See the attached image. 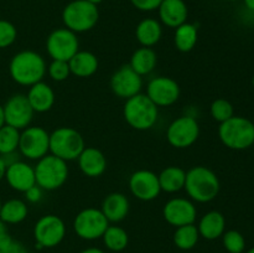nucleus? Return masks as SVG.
Segmentation results:
<instances>
[{
	"label": "nucleus",
	"instance_id": "obj_7",
	"mask_svg": "<svg viewBox=\"0 0 254 253\" xmlns=\"http://www.w3.org/2000/svg\"><path fill=\"white\" fill-rule=\"evenodd\" d=\"M84 148L83 136L76 129L60 126L50 134V154L62 160H77Z\"/></svg>",
	"mask_w": 254,
	"mask_h": 253
},
{
	"label": "nucleus",
	"instance_id": "obj_40",
	"mask_svg": "<svg viewBox=\"0 0 254 253\" xmlns=\"http://www.w3.org/2000/svg\"><path fill=\"white\" fill-rule=\"evenodd\" d=\"M5 170H6V164H5V161L2 160V158L0 156V181L4 179L5 176Z\"/></svg>",
	"mask_w": 254,
	"mask_h": 253
},
{
	"label": "nucleus",
	"instance_id": "obj_47",
	"mask_svg": "<svg viewBox=\"0 0 254 253\" xmlns=\"http://www.w3.org/2000/svg\"><path fill=\"white\" fill-rule=\"evenodd\" d=\"M252 86H253V88H254V74H253V77H252Z\"/></svg>",
	"mask_w": 254,
	"mask_h": 253
},
{
	"label": "nucleus",
	"instance_id": "obj_46",
	"mask_svg": "<svg viewBox=\"0 0 254 253\" xmlns=\"http://www.w3.org/2000/svg\"><path fill=\"white\" fill-rule=\"evenodd\" d=\"M246 253H254V247H252V248H250V250L247 251V252Z\"/></svg>",
	"mask_w": 254,
	"mask_h": 253
},
{
	"label": "nucleus",
	"instance_id": "obj_44",
	"mask_svg": "<svg viewBox=\"0 0 254 253\" xmlns=\"http://www.w3.org/2000/svg\"><path fill=\"white\" fill-rule=\"evenodd\" d=\"M243 1H245L246 7H247L248 10L254 11V0H243Z\"/></svg>",
	"mask_w": 254,
	"mask_h": 253
},
{
	"label": "nucleus",
	"instance_id": "obj_48",
	"mask_svg": "<svg viewBox=\"0 0 254 253\" xmlns=\"http://www.w3.org/2000/svg\"><path fill=\"white\" fill-rule=\"evenodd\" d=\"M1 205H2V202H1V198H0V207H1Z\"/></svg>",
	"mask_w": 254,
	"mask_h": 253
},
{
	"label": "nucleus",
	"instance_id": "obj_11",
	"mask_svg": "<svg viewBox=\"0 0 254 253\" xmlns=\"http://www.w3.org/2000/svg\"><path fill=\"white\" fill-rule=\"evenodd\" d=\"M46 50L52 60L69 61L79 51L78 37L67 27L56 29L47 37Z\"/></svg>",
	"mask_w": 254,
	"mask_h": 253
},
{
	"label": "nucleus",
	"instance_id": "obj_1",
	"mask_svg": "<svg viewBox=\"0 0 254 253\" xmlns=\"http://www.w3.org/2000/svg\"><path fill=\"white\" fill-rule=\"evenodd\" d=\"M46 71L47 66L44 57L31 50L17 52L10 60V77L20 86L31 87L32 84L41 82Z\"/></svg>",
	"mask_w": 254,
	"mask_h": 253
},
{
	"label": "nucleus",
	"instance_id": "obj_35",
	"mask_svg": "<svg viewBox=\"0 0 254 253\" xmlns=\"http://www.w3.org/2000/svg\"><path fill=\"white\" fill-rule=\"evenodd\" d=\"M17 37V30L12 22L0 20V49L11 46Z\"/></svg>",
	"mask_w": 254,
	"mask_h": 253
},
{
	"label": "nucleus",
	"instance_id": "obj_19",
	"mask_svg": "<svg viewBox=\"0 0 254 253\" xmlns=\"http://www.w3.org/2000/svg\"><path fill=\"white\" fill-rule=\"evenodd\" d=\"M79 170L88 178H98L107 170V159L99 149L87 146L77 158Z\"/></svg>",
	"mask_w": 254,
	"mask_h": 253
},
{
	"label": "nucleus",
	"instance_id": "obj_16",
	"mask_svg": "<svg viewBox=\"0 0 254 253\" xmlns=\"http://www.w3.org/2000/svg\"><path fill=\"white\" fill-rule=\"evenodd\" d=\"M129 190L131 195L141 201L155 200L161 192L158 175L146 169L134 171L129 178Z\"/></svg>",
	"mask_w": 254,
	"mask_h": 253
},
{
	"label": "nucleus",
	"instance_id": "obj_25",
	"mask_svg": "<svg viewBox=\"0 0 254 253\" xmlns=\"http://www.w3.org/2000/svg\"><path fill=\"white\" fill-rule=\"evenodd\" d=\"M161 36H163V27L156 19L146 17L136 25L135 37L141 46L153 47L160 41Z\"/></svg>",
	"mask_w": 254,
	"mask_h": 253
},
{
	"label": "nucleus",
	"instance_id": "obj_8",
	"mask_svg": "<svg viewBox=\"0 0 254 253\" xmlns=\"http://www.w3.org/2000/svg\"><path fill=\"white\" fill-rule=\"evenodd\" d=\"M109 226V221L99 208L88 207L79 211L73 221V230L79 238L86 241L98 240Z\"/></svg>",
	"mask_w": 254,
	"mask_h": 253
},
{
	"label": "nucleus",
	"instance_id": "obj_6",
	"mask_svg": "<svg viewBox=\"0 0 254 253\" xmlns=\"http://www.w3.org/2000/svg\"><path fill=\"white\" fill-rule=\"evenodd\" d=\"M99 19L97 5L87 0H73L64 6L62 21L64 26L74 34L86 32L93 29Z\"/></svg>",
	"mask_w": 254,
	"mask_h": 253
},
{
	"label": "nucleus",
	"instance_id": "obj_20",
	"mask_svg": "<svg viewBox=\"0 0 254 253\" xmlns=\"http://www.w3.org/2000/svg\"><path fill=\"white\" fill-rule=\"evenodd\" d=\"M158 10L161 22L168 27L176 29L188 20L189 10L184 0H163Z\"/></svg>",
	"mask_w": 254,
	"mask_h": 253
},
{
	"label": "nucleus",
	"instance_id": "obj_37",
	"mask_svg": "<svg viewBox=\"0 0 254 253\" xmlns=\"http://www.w3.org/2000/svg\"><path fill=\"white\" fill-rule=\"evenodd\" d=\"M163 0H130L134 7L141 11H153L159 7Z\"/></svg>",
	"mask_w": 254,
	"mask_h": 253
},
{
	"label": "nucleus",
	"instance_id": "obj_5",
	"mask_svg": "<svg viewBox=\"0 0 254 253\" xmlns=\"http://www.w3.org/2000/svg\"><path fill=\"white\" fill-rule=\"evenodd\" d=\"M35 179L36 185L42 190L54 191L64 186L68 179V166L67 161L47 154L39 159L35 165Z\"/></svg>",
	"mask_w": 254,
	"mask_h": 253
},
{
	"label": "nucleus",
	"instance_id": "obj_39",
	"mask_svg": "<svg viewBox=\"0 0 254 253\" xmlns=\"http://www.w3.org/2000/svg\"><path fill=\"white\" fill-rule=\"evenodd\" d=\"M24 193L25 197H26V200L29 201V202H39L42 197V189L39 188L37 185H35Z\"/></svg>",
	"mask_w": 254,
	"mask_h": 253
},
{
	"label": "nucleus",
	"instance_id": "obj_42",
	"mask_svg": "<svg viewBox=\"0 0 254 253\" xmlns=\"http://www.w3.org/2000/svg\"><path fill=\"white\" fill-rule=\"evenodd\" d=\"M6 233H9L7 232V225L4 222V221L0 220V237L4 235H6Z\"/></svg>",
	"mask_w": 254,
	"mask_h": 253
},
{
	"label": "nucleus",
	"instance_id": "obj_28",
	"mask_svg": "<svg viewBox=\"0 0 254 253\" xmlns=\"http://www.w3.org/2000/svg\"><path fill=\"white\" fill-rule=\"evenodd\" d=\"M29 215V207L26 202L20 198H10L2 202L0 207V220L6 225H16L22 222Z\"/></svg>",
	"mask_w": 254,
	"mask_h": 253
},
{
	"label": "nucleus",
	"instance_id": "obj_43",
	"mask_svg": "<svg viewBox=\"0 0 254 253\" xmlns=\"http://www.w3.org/2000/svg\"><path fill=\"white\" fill-rule=\"evenodd\" d=\"M2 126H5V116H4V108H2V106L0 104V128H1Z\"/></svg>",
	"mask_w": 254,
	"mask_h": 253
},
{
	"label": "nucleus",
	"instance_id": "obj_12",
	"mask_svg": "<svg viewBox=\"0 0 254 253\" xmlns=\"http://www.w3.org/2000/svg\"><path fill=\"white\" fill-rule=\"evenodd\" d=\"M66 236V225L56 215H45L37 220L34 227V237L42 248L59 246Z\"/></svg>",
	"mask_w": 254,
	"mask_h": 253
},
{
	"label": "nucleus",
	"instance_id": "obj_32",
	"mask_svg": "<svg viewBox=\"0 0 254 253\" xmlns=\"http://www.w3.org/2000/svg\"><path fill=\"white\" fill-rule=\"evenodd\" d=\"M20 130L7 124L0 128V156L15 153L19 149Z\"/></svg>",
	"mask_w": 254,
	"mask_h": 253
},
{
	"label": "nucleus",
	"instance_id": "obj_18",
	"mask_svg": "<svg viewBox=\"0 0 254 253\" xmlns=\"http://www.w3.org/2000/svg\"><path fill=\"white\" fill-rule=\"evenodd\" d=\"M4 179L12 190L19 192H26L29 189L36 185L35 169L21 160H16L6 166Z\"/></svg>",
	"mask_w": 254,
	"mask_h": 253
},
{
	"label": "nucleus",
	"instance_id": "obj_4",
	"mask_svg": "<svg viewBox=\"0 0 254 253\" xmlns=\"http://www.w3.org/2000/svg\"><path fill=\"white\" fill-rule=\"evenodd\" d=\"M218 136L232 150H246L254 144V123L251 119L233 116L218 126Z\"/></svg>",
	"mask_w": 254,
	"mask_h": 253
},
{
	"label": "nucleus",
	"instance_id": "obj_34",
	"mask_svg": "<svg viewBox=\"0 0 254 253\" xmlns=\"http://www.w3.org/2000/svg\"><path fill=\"white\" fill-rule=\"evenodd\" d=\"M222 242L228 253H243L246 250V240L240 231H225L222 235Z\"/></svg>",
	"mask_w": 254,
	"mask_h": 253
},
{
	"label": "nucleus",
	"instance_id": "obj_17",
	"mask_svg": "<svg viewBox=\"0 0 254 253\" xmlns=\"http://www.w3.org/2000/svg\"><path fill=\"white\" fill-rule=\"evenodd\" d=\"M163 216L169 225L180 227L195 222L197 208L189 198L173 197L164 205Z\"/></svg>",
	"mask_w": 254,
	"mask_h": 253
},
{
	"label": "nucleus",
	"instance_id": "obj_10",
	"mask_svg": "<svg viewBox=\"0 0 254 253\" xmlns=\"http://www.w3.org/2000/svg\"><path fill=\"white\" fill-rule=\"evenodd\" d=\"M200 136V126L196 118L191 116H181L169 124L166 129V139L171 146L185 149L196 143Z\"/></svg>",
	"mask_w": 254,
	"mask_h": 253
},
{
	"label": "nucleus",
	"instance_id": "obj_9",
	"mask_svg": "<svg viewBox=\"0 0 254 253\" xmlns=\"http://www.w3.org/2000/svg\"><path fill=\"white\" fill-rule=\"evenodd\" d=\"M19 151L30 160H39L50 153V133L42 126H27L20 131Z\"/></svg>",
	"mask_w": 254,
	"mask_h": 253
},
{
	"label": "nucleus",
	"instance_id": "obj_30",
	"mask_svg": "<svg viewBox=\"0 0 254 253\" xmlns=\"http://www.w3.org/2000/svg\"><path fill=\"white\" fill-rule=\"evenodd\" d=\"M102 238H103L104 246L113 252H121L126 250L129 242L127 231L119 226H108Z\"/></svg>",
	"mask_w": 254,
	"mask_h": 253
},
{
	"label": "nucleus",
	"instance_id": "obj_14",
	"mask_svg": "<svg viewBox=\"0 0 254 253\" xmlns=\"http://www.w3.org/2000/svg\"><path fill=\"white\" fill-rule=\"evenodd\" d=\"M180 93L178 82L166 76L155 77L146 86V96L158 107L173 106L180 98Z\"/></svg>",
	"mask_w": 254,
	"mask_h": 253
},
{
	"label": "nucleus",
	"instance_id": "obj_36",
	"mask_svg": "<svg viewBox=\"0 0 254 253\" xmlns=\"http://www.w3.org/2000/svg\"><path fill=\"white\" fill-rule=\"evenodd\" d=\"M47 72H49V76L51 77L54 81L56 82L64 81V79L68 78L69 74H71L68 61L52 60V62L49 64V67H47Z\"/></svg>",
	"mask_w": 254,
	"mask_h": 253
},
{
	"label": "nucleus",
	"instance_id": "obj_49",
	"mask_svg": "<svg viewBox=\"0 0 254 253\" xmlns=\"http://www.w3.org/2000/svg\"><path fill=\"white\" fill-rule=\"evenodd\" d=\"M230 1H237V0H230Z\"/></svg>",
	"mask_w": 254,
	"mask_h": 253
},
{
	"label": "nucleus",
	"instance_id": "obj_13",
	"mask_svg": "<svg viewBox=\"0 0 254 253\" xmlns=\"http://www.w3.org/2000/svg\"><path fill=\"white\" fill-rule=\"evenodd\" d=\"M2 108H4L5 124L7 126L22 130L31 124L35 112L27 101L26 94H14L5 102Z\"/></svg>",
	"mask_w": 254,
	"mask_h": 253
},
{
	"label": "nucleus",
	"instance_id": "obj_15",
	"mask_svg": "<svg viewBox=\"0 0 254 253\" xmlns=\"http://www.w3.org/2000/svg\"><path fill=\"white\" fill-rule=\"evenodd\" d=\"M143 78L129 64H123L111 77V89L117 97L128 99L140 93Z\"/></svg>",
	"mask_w": 254,
	"mask_h": 253
},
{
	"label": "nucleus",
	"instance_id": "obj_24",
	"mask_svg": "<svg viewBox=\"0 0 254 253\" xmlns=\"http://www.w3.org/2000/svg\"><path fill=\"white\" fill-rule=\"evenodd\" d=\"M69 71L73 76L79 78H87L93 76L99 66L98 59L89 51H78L68 61Z\"/></svg>",
	"mask_w": 254,
	"mask_h": 253
},
{
	"label": "nucleus",
	"instance_id": "obj_41",
	"mask_svg": "<svg viewBox=\"0 0 254 253\" xmlns=\"http://www.w3.org/2000/svg\"><path fill=\"white\" fill-rule=\"evenodd\" d=\"M79 253H104V251H102L101 248H97V247H89V248H86V250H83Z\"/></svg>",
	"mask_w": 254,
	"mask_h": 253
},
{
	"label": "nucleus",
	"instance_id": "obj_2",
	"mask_svg": "<svg viewBox=\"0 0 254 253\" xmlns=\"http://www.w3.org/2000/svg\"><path fill=\"white\" fill-rule=\"evenodd\" d=\"M184 189L191 201L200 203L211 202L220 192V179L215 171L207 166H193L186 171Z\"/></svg>",
	"mask_w": 254,
	"mask_h": 253
},
{
	"label": "nucleus",
	"instance_id": "obj_21",
	"mask_svg": "<svg viewBox=\"0 0 254 253\" xmlns=\"http://www.w3.org/2000/svg\"><path fill=\"white\" fill-rule=\"evenodd\" d=\"M27 101L35 113L49 112L55 104V92L51 86L45 82H37L30 87L26 94Z\"/></svg>",
	"mask_w": 254,
	"mask_h": 253
},
{
	"label": "nucleus",
	"instance_id": "obj_27",
	"mask_svg": "<svg viewBox=\"0 0 254 253\" xmlns=\"http://www.w3.org/2000/svg\"><path fill=\"white\" fill-rule=\"evenodd\" d=\"M161 191L168 193L178 192L185 186L186 171L180 166H168L158 175Z\"/></svg>",
	"mask_w": 254,
	"mask_h": 253
},
{
	"label": "nucleus",
	"instance_id": "obj_33",
	"mask_svg": "<svg viewBox=\"0 0 254 253\" xmlns=\"http://www.w3.org/2000/svg\"><path fill=\"white\" fill-rule=\"evenodd\" d=\"M210 113L212 118L218 123H223L231 117L235 116V109L232 103L225 98H218L212 102L210 107Z\"/></svg>",
	"mask_w": 254,
	"mask_h": 253
},
{
	"label": "nucleus",
	"instance_id": "obj_31",
	"mask_svg": "<svg viewBox=\"0 0 254 253\" xmlns=\"http://www.w3.org/2000/svg\"><path fill=\"white\" fill-rule=\"evenodd\" d=\"M198 238H200V233L195 223L176 227L175 233H174V243L176 247L184 251L195 247L196 243L198 242Z\"/></svg>",
	"mask_w": 254,
	"mask_h": 253
},
{
	"label": "nucleus",
	"instance_id": "obj_29",
	"mask_svg": "<svg viewBox=\"0 0 254 253\" xmlns=\"http://www.w3.org/2000/svg\"><path fill=\"white\" fill-rule=\"evenodd\" d=\"M198 32L195 25L190 22L180 25L175 29V36H174L176 49L181 52H190L195 47Z\"/></svg>",
	"mask_w": 254,
	"mask_h": 253
},
{
	"label": "nucleus",
	"instance_id": "obj_3",
	"mask_svg": "<svg viewBox=\"0 0 254 253\" xmlns=\"http://www.w3.org/2000/svg\"><path fill=\"white\" fill-rule=\"evenodd\" d=\"M123 116L127 123L136 130L153 128L159 118V107L146 94L138 93L126 99Z\"/></svg>",
	"mask_w": 254,
	"mask_h": 253
},
{
	"label": "nucleus",
	"instance_id": "obj_45",
	"mask_svg": "<svg viewBox=\"0 0 254 253\" xmlns=\"http://www.w3.org/2000/svg\"><path fill=\"white\" fill-rule=\"evenodd\" d=\"M87 1L92 2V4H94V5H98V4H101V2L103 1V0H87Z\"/></svg>",
	"mask_w": 254,
	"mask_h": 253
},
{
	"label": "nucleus",
	"instance_id": "obj_22",
	"mask_svg": "<svg viewBox=\"0 0 254 253\" xmlns=\"http://www.w3.org/2000/svg\"><path fill=\"white\" fill-rule=\"evenodd\" d=\"M101 211L109 222L118 223L129 213V200L124 193L112 192L104 197Z\"/></svg>",
	"mask_w": 254,
	"mask_h": 253
},
{
	"label": "nucleus",
	"instance_id": "obj_23",
	"mask_svg": "<svg viewBox=\"0 0 254 253\" xmlns=\"http://www.w3.org/2000/svg\"><path fill=\"white\" fill-rule=\"evenodd\" d=\"M198 233L205 240H217L226 231V218L220 211H208L201 217L197 225Z\"/></svg>",
	"mask_w": 254,
	"mask_h": 253
},
{
	"label": "nucleus",
	"instance_id": "obj_38",
	"mask_svg": "<svg viewBox=\"0 0 254 253\" xmlns=\"http://www.w3.org/2000/svg\"><path fill=\"white\" fill-rule=\"evenodd\" d=\"M0 253H29V251H27V248L22 243L12 240L9 246L0 250Z\"/></svg>",
	"mask_w": 254,
	"mask_h": 253
},
{
	"label": "nucleus",
	"instance_id": "obj_26",
	"mask_svg": "<svg viewBox=\"0 0 254 253\" xmlns=\"http://www.w3.org/2000/svg\"><path fill=\"white\" fill-rule=\"evenodd\" d=\"M158 63V55L151 47H140L131 55L129 66L141 77L154 71Z\"/></svg>",
	"mask_w": 254,
	"mask_h": 253
}]
</instances>
